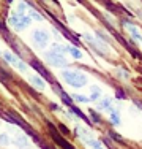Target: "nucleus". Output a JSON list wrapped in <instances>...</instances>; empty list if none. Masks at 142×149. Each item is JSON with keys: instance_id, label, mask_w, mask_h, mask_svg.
Segmentation results:
<instances>
[{"instance_id": "1", "label": "nucleus", "mask_w": 142, "mask_h": 149, "mask_svg": "<svg viewBox=\"0 0 142 149\" xmlns=\"http://www.w3.org/2000/svg\"><path fill=\"white\" fill-rule=\"evenodd\" d=\"M48 125H49V132H51V135H52V140L55 141L57 144H59L60 148H63V149H74V146L71 143H68V141L65 140V138L62 136V133H59L57 132V129L54 125H52L51 122H48Z\"/></svg>"}, {"instance_id": "2", "label": "nucleus", "mask_w": 142, "mask_h": 149, "mask_svg": "<svg viewBox=\"0 0 142 149\" xmlns=\"http://www.w3.org/2000/svg\"><path fill=\"white\" fill-rule=\"evenodd\" d=\"M30 65H32V67H33V68H35V70H37V72H38V73H40V74H41V76H43V78H44V79H48V81H49V83H51V84H55V81H54V78H52V76H51V74H49V72H48V70H46V68H44V67H43V65H41V63H38V62H37V60H32V62H30Z\"/></svg>"}, {"instance_id": "3", "label": "nucleus", "mask_w": 142, "mask_h": 149, "mask_svg": "<svg viewBox=\"0 0 142 149\" xmlns=\"http://www.w3.org/2000/svg\"><path fill=\"white\" fill-rule=\"evenodd\" d=\"M70 109H71V111H73L74 114H76V116H79L81 119H84V120H85V122H87V124H90V119H88L87 116H85V114H84L82 111H81L79 108H76V106H74V105H71V106H70Z\"/></svg>"}, {"instance_id": "4", "label": "nucleus", "mask_w": 142, "mask_h": 149, "mask_svg": "<svg viewBox=\"0 0 142 149\" xmlns=\"http://www.w3.org/2000/svg\"><path fill=\"white\" fill-rule=\"evenodd\" d=\"M35 40H37L38 43L41 41V45H44L48 38H46V33H44V32H37V33H35Z\"/></svg>"}, {"instance_id": "5", "label": "nucleus", "mask_w": 142, "mask_h": 149, "mask_svg": "<svg viewBox=\"0 0 142 149\" xmlns=\"http://www.w3.org/2000/svg\"><path fill=\"white\" fill-rule=\"evenodd\" d=\"M60 130H62V133H68V130H66V127H63V125H60Z\"/></svg>"}, {"instance_id": "6", "label": "nucleus", "mask_w": 142, "mask_h": 149, "mask_svg": "<svg viewBox=\"0 0 142 149\" xmlns=\"http://www.w3.org/2000/svg\"><path fill=\"white\" fill-rule=\"evenodd\" d=\"M6 2H8V3H10V2H11V0H6Z\"/></svg>"}]
</instances>
